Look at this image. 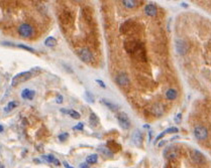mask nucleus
<instances>
[{"mask_svg": "<svg viewBox=\"0 0 211 168\" xmlns=\"http://www.w3.org/2000/svg\"><path fill=\"white\" fill-rule=\"evenodd\" d=\"M32 76L34 75H32V73L30 72V71L17 73L16 76H14V77L12 78L11 85H12V87H15V86L19 85V84H21V83L26 82V81H29V79L32 77Z\"/></svg>", "mask_w": 211, "mask_h": 168, "instance_id": "obj_1", "label": "nucleus"}, {"mask_svg": "<svg viewBox=\"0 0 211 168\" xmlns=\"http://www.w3.org/2000/svg\"><path fill=\"white\" fill-rule=\"evenodd\" d=\"M34 32V27L32 26L29 23H22L18 27V33L21 37H24V39H29V37L32 36Z\"/></svg>", "mask_w": 211, "mask_h": 168, "instance_id": "obj_2", "label": "nucleus"}, {"mask_svg": "<svg viewBox=\"0 0 211 168\" xmlns=\"http://www.w3.org/2000/svg\"><path fill=\"white\" fill-rule=\"evenodd\" d=\"M116 118H117L118 124H119V126H120L121 128L124 129V130L129 129V127H130V120H129L127 114L124 113V112H121V113L117 114Z\"/></svg>", "mask_w": 211, "mask_h": 168, "instance_id": "obj_3", "label": "nucleus"}, {"mask_svg": "<svg viewBox=\"0 0 211 168\" xmlns=\"http://www.w3.org/2000/svg\"><path fill=\"white\" fill-rule=\"evenodd\" d=\"M78 55L79 57L81 58V60L84 63H90L92 62L93 60V55L92 52H90V49L89 48H82V49H80L78 52Z\"/></svg>", "mask_w": 211, "mask_h": 168, "instance_id": "obj_4", "label": "nucleus"}, {"mask_svg": "<svg viewBox=\"0 0 211 168\" xmlns=\"http://www.w3.org/2000/svg\"><path fill=\"white\" fill-rule=\"evenodd\" d=\"M194 135L198 140H205L208 137V130L204 126H197L194 129Z\"/></svg>", "mask_w": 211, "mask_h": 168, "instance_id": "obj_5", "label": "nucleus"}, {"mask_svg": "<svg viewBox=\"0 0 211 168\" xmlns=\"http://www.w3.org/2000/svg\"><path fill=\"white\" fill-rule=\"evenodd\" d=\"M179 155V149L176 146H170L164 150V156L168 159H174Z\"/></svg>", "mask_w": 211, "mask_h": 168, "instance_id": "obj_6", "label": "nucleus"}, {"mask_svg": "<svg viewBox=\"0 0 211 168\" xmlns=\"http://www.w3.org/2000/svg\"><path fill=\"white\" fill-rule=\"evenodd\" d=\"M191 158L193 161L197 164H203L206 161L205 156L200 151H198V150H193V151H191Z\"/></svg>", "mask_w": 211, "mask_h": 168, "instance_id": "obj_7", "label": "nucleus"}, {"mask_svg": "<svg viewBox=\"0 0 211 168\" xmlns=\"http://www.w3.org/2000/svg\"><path fill=\"white\" fill-rule=\"evenodd\" d=\"M176 48H177V52L179 55H185V53L187 52L188 50V44L186 41H184V40L182 39H179L176 41Z\"/></svg>", "mask_w": 211, "mask_h": 168, "instance_id": "obj_8", "label": "nucleus"}, {"mask_svg": "<svg viewBox=\"0 0 211 168\" xmlns=\"http://www.w3.org/2000/svg\"><path fill=\"white\" fill-rule=\"evenodd\" d=\"M100 103L103 104L104 106L106 107V108H108L110 111L112 112H117L118 109H119V106L116 105L115 103H113V102H111L110 100H108V99H101L100 100Z\"/></svg>", "mask_w": 211, "mask_h": 168, "instance_id": "obj_9", "label": "nucleus"}, {"mask_svg": "<svg viewBox=\"0 0 211 168\" xmlns=\"http://www.w3.org/2000/svg\"><path fill=\"white\" fill-rule=\"evenodd\" d=\"M115 80H116V83L120 86H127L129 84V78L125 73H118V75L116 76Z\"/></svg>", "mask_w": 211, "mask_h": 168, "instance_id": "obj_10", "label": "nucleus"}, {"mask_svg": "<svg viewBox=\"0 0 211 168\" xmlns=\"http://www.w3.org/2000/svg\"><path fill=\"white\" fill-rule=\"evenodd\" d=\"M178 132H179V129L178 128H176V127H171V128H168V129H166L165 130L164 132H163V133H161L159 135V136L157 137L156 138V140H155V142L154 143L155 144H157L158 142L160 141V140H161L162 138H164L165 136H166L167 134H172V133H178Z\"/></svg>", "mask_w": 211, "mask_h": 168, "instance_id": "obj_11", "label": "nucleus"}, {"mask_svg": "<svg viewBox=\"0 0 211 168\" xmlns=\"http://www.w3.org/2000/svg\"><path fill=\"white\" fill-rule=\"evenodd\" d=\"M35 96V92L34 90H29V89H24L21 92V98L24 100H32Z\"/></svg>", "mask_w": 211, "mask_h": 168, "instance_id": "obj_12", "label": "nucleus"}, {"mask_svg": "<svg viewBox=\"0 0 211 168\" xmlns=\"http://www.w3.org/2000/svg\"><path fill=\"white\" fill-rule=\"evenodd\" d=\"M144 12H146L147 15H149V16H156L157 15V7L156 5L154 4H147L146 5V7H144Z\"/></svg>", "mask_w": 211, "mask_h": 168, "instance_id": "obj_13", "label": "nucleus"}, {"mask_svg": "<svg viewBox=\"0 0 211 168\" xmlns=\"http://www.w3.org/2000/svg\"><path fill=\"white\" fill-rule=\"evenodd\" d=\"M133 140L136 146H141L142 143V135L141 133V131H136V133L133 134Z\"/></svg>", "mask_w": 211, "mask_h": 168, "instance_id": "obj_14", "label": "nucleus"}, {"mask_svg": "<svg viewBox=\"0 0 211 168\" xmlns=\"http://www.w3.org/2000/svg\"><path fill=\"white\" fill-rule=\"evenodd\" d=\"M177 96H178V93H177V91L176 90H174V89H169V90L167 91V93H166V97H167V99L168 100H175V99L177 98Z\"/></svg>", "mask_w": 211, "mask_h": 168, "instance_id": "obj_15", "label": "nucleus"}, {"mask_svg": "<svg viewBox=\"0 0 211 168\" xmlns=\"http://www.w3.org/2000/svg\"><path fill=\"white\" fill-rule=\"evenodd\" d=\"M89 122H90L91 126L92 127H97L99 124V119L98 117L96 116L95 113H91L90 117H89Z\"/></svg>", "mask_w": 211, "mask_h": 168, "instance_id": "obj_16", "label": "nucleus"}, {"mask_svg": "<svg viewBox=\"0 0 211 168\" xmlns=\"http://www.w3.org/2000/svg\"><path fill=\"white\" fill-rule=\"evenodd\" d=\"M18 106V102H16V101H10L8 104L6 105V107L4 108V112H10V111H12V110H14L16 107Z\"/></svg>", "mask_w": 211, "mask_h": 168, "instance_id": "obj_17", "label": "nucleus"}, {"mask_svg": "<svg viewBox=\"0 0 211 168\" xmlns=\"http://www.w3.org/2000/svg\"><path fill=\"white\" fill-rule=\"evenodd\" d=\"M56 44H57V39H56L55 37H53V36L47 37L45 40V47H55Z\"/></svg>", "mask_w": 211, "mask_h": 168, "instance_id": "obj_18", "label": "nucleus"}, {"mask_svg": "<svg viewBox=\"0 0 211 168\" xmlns=\"http://www.w3.org/2000/svg\"><path fill=\"white\" fill-rule=\"evenodd\" d=\"M122 4L127 8H133V7L138 6V1H136V0H123Z\"/></svg>", "mask_w": 211, "mask_h": 168, "instance_id": "obj_19", "label": "nucleus"}, {"mask_svg": "<svg viewBox=\"0 0 211 168\" xmlns=\"http://www.w3.org/2000/svg\"><path fill=\"white\" fill-rule=\"evenodd\" d=\"M98 160V155L97 154H91L87 156V158H86V163L88 164H94L96 163Z\"/></svg>", "mask_w": 211, "mask_h": 168, "instance_id": "obj_20", "label": "nucleus"}, {"mask_svg": "<svg viewBox=\"0 0 211 168\" xmlns=\"http://www.w3.org/2000/svg\"><path fill=\"white\" fill-rule=\"evenodd\" d=\"M42 159H44L45 162H48V163H54V161H55V159H56V157L54 156V155H52V154L42 155Z\"/></svg>", "mask_w": 211, "mask_h": 168, "instance_id": "obj_21", "label": "nucleus"}, {"mask_svg": "<svg viewBox=\"0 0 211 168\" xmlns=\"http://www.w3.org/2000/svg\"><path fill=\"white\" fill-rule=\"evenodd\" d=\"M68 115H70L71 117H72L73 119H76V120H78V119H80V113H78L77 111H75V110H68Z\"/></svg>", "mask_w": 211, "mask_h": 168, "instance_id": "obj_22", "label": "nucleus"}, {"mask_svg": "<svg viewBox=\"0 0 211 168\" xmlns=\"http://www.w3.org/2000/svg\"><path fill=\"white\" fill-rule=\"evenodd\" d=\"M85 98H86V100H87L88 102H90V103H94L95 102V99H94V96L92 95V93L91 92H89V91H86L85 92Z\"/></svg>", "mask_w": 211, "mask_h": 168, "instance_id": "obj_23", "label": "nucleus"}, {"mask_svg": "<svg viewBox=\"0 0 211 168\" xmlns=\"http://www.w3.org/2000/svg\"><path fill=\"white\" fill-rule=\"evenodd\" d=\"M16 47H19V48H22V49L27 50V52H34V49L32 47H27V45H24V44H18V45H16Z\"/></svg>", "mask_w": 211, "mask_h": 168, "instance_id": "obj_24", "label": "nucleus"}, {"mask_svg": "<svg viewBox=\"0 0 211 168\" xmlns=\"http://www.w3.org/2000/svg\"><path fill=\"white\" fill-rule=\"evenodd\" d=\"M98 150H99V151H100V152H102L103 154L108 155V156H112V152L109 151V149H108V148H99Z\"/></svg>", "mask_w": 211, "mask_h": 168, "instance_id": "obj_25", "label": "nucleus"}, {"mask_svg": "<svg viewBox=\"0 0 211 168\" xmlns=\"http://www.w3.org/2000/svg\"><path fill=\"white\" fill-rule=\"evenodd\" d=\"M69 138V134L68 133H62L59 135V140L60 141H65V140H67Z\"/></svg>", "mask_w": 211, "mask_h": 168, "instance_id": "obj_26", "label": "nucleus"}, {"mask_svg": "<svg viewBox=\"0 0 211 168\" xmlns=\"http://www.w3.org/2000/svg\"><path fill=\"white\" fill-rule=\"evenodd\" d=\"M73 129L74 130H79V131H82V130L84 129V124L83 123H79L78 125L74 126Z\"/></svg>", "mask_w": 211, "mask_h": 168, "instance_id": "obj_27", "label": "nucleus"}, {"mask_svg": "<svg viewBox=\"0 0 211 168\" xmlns=\"http://www.w3.org/2000/svg\"><path fill=\"white\" fill-rule=\"evenodd\" d=\"M96 83H97V84H98V85L101 87V88H104V89H105V88H106L105 84H104V83H103V82H102V81H101V80H96Z\"/></svg>", "mask_w": 211, "mask_h": 168, "instance_id": "obj_28", "label": "nucleus"}, {"mask_svg": "<svg viewBox=\"0 0 211 168\" xmlns=\"http://www.w3.org/2000/svg\"><path fill=\"white\" fill-rule=\"evenodd\" d=\"M58 104H62L63 103V96L62 95H59L57 97V100H56Z\"/></svg>", "mask_w": 211, "mask_h": 168, "instance_id": "obj_29", "label": "nucleus"}, {"mask_svg": "<svg viewBox=\"0 0 211 168\" xmlns=\"http://www.w3.org/2000/svg\"><path fill=\"white\" fill-rule=\"evenodd\" d=\"M181 118H182V115H181V114H177V115H176V118H175V122H176V123L180 122V121H181Z\"/></svg>", "mask_w": 211, "mask_h": 168, "instance_id": "obj_30", "label": "nucleus"}, {"mask_svg": "<svg viewBox=\"0 0 211 168\" xmlns=\"http://www.w3.org/2000/svg\"><path fill=\"white\" fill-rule=\"evenodd\" d=\"M79 167H80V168H89V164L86 163V162H84V163H81Z\"/></svg>", "mask_w": 211, "mask_h": 168, "instance_id": "obj_31", "label": "nucleus"}, {"mask_svg": "<svg viewBox=\"0 0 211 168\" xmlns=\"http://www.w3.org/2000/svg\"><path fill=\"white\" fill-rule=\"evenodd\" d=\"M63 164H64V166H65V168H74L73 166H70L69 165V163H68L67 161H64L63 162Z\"/></svg>", "mask_w": 211, "mask_h": 168, "instance_id": "obj_32", "label": "nucleus"}, {"mask_svg": "<svg viewBox=\"0 0 211 168\" xmlns=\"http://www.w3.org/2000/svg\"><path fill=\"white\" fill-rule=\"evenodd\" d=\"M3 130H4L3 126H2V125H0V133H2V132H3Z\"/></svg>", "mask_w": 211, "mask_h": 168, "instance_id": "obj_33", "label": "nucleus"}, {"mask_svg": "<svg viewBox=\"0 0 211 168\" xmlns=\"http://www.w3.org/2000/svg\"><path fill=\"white\" fill-rule=\"evenodd\" d=\"M0 168H4V166H3V165H2L1 163H0Z\"/></svg>", "mask_w": 211, "mask_h": 168, "instance_id": "obj_34", "label": "nucleus"}]
</instances>
